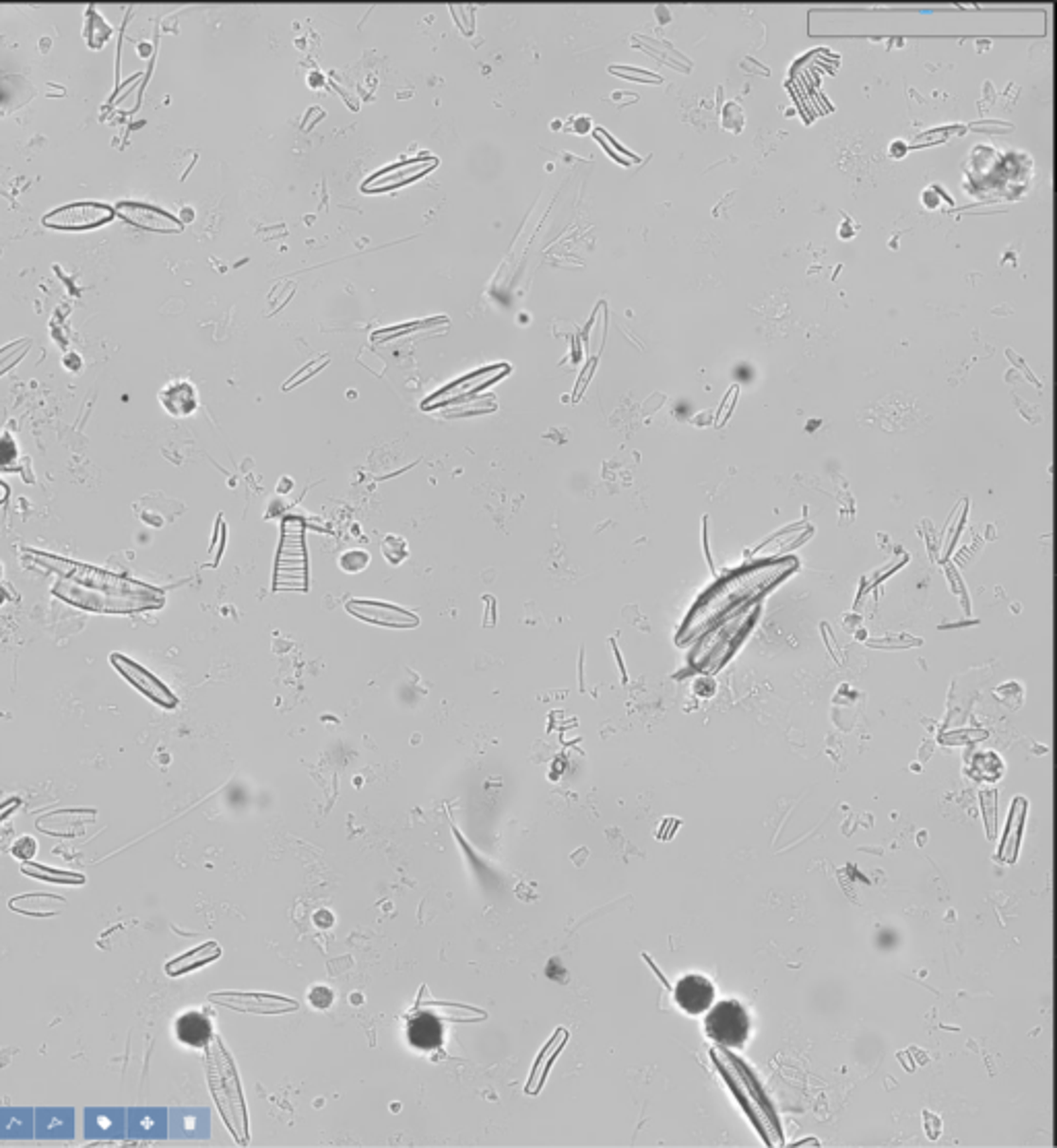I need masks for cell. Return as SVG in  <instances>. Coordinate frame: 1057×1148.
Segmentation results:
<instances>
[{
    "label": "cell",
    "mask_w": 1057,
    "mask_h": 1148,
    "mask_svg": "<svg viewBox=\"0 0 1057 1148\" xmlns=\"http://www.w3.org/2000/svg\"><path fill=\"white\" fill-rule=\"evenodd\" d=\"M116 213L122 220H127L129 223H132L136 227H143V230H153V232H180L182 230V223L178 220H174L172 215H167L166 211H159L155 207H150V204L120 203L116 207Z\"/></svg>",
    "instance_id": "30bf717a"
},
{
    "label": "cell",
    "mask_w": 1057,
    "mask_h": 1148,
    "mask_svg": "<svg viewBox=\"0 0 1057 1148\" xmlns=\"http://www.w3.org/2000/svg\"><path fill=\"white\" fill-rule=\"evenodd\" d=\"M110 662L136 690L141 692V695L151 698L155 704H159V707L174 709L178 704V698L172 695V690H169L166 684H162V681H159L153 674L147 672V669H143L139 663L131 662V659H127L120 653H112Z\"/></svg>",
    "instance_id": "52a82bcc"
},
{
    "label": "cell",
    "mask_w": 1057,
    "mask_h": 1148,
    "mask_svg": "<svg viewBox=\"0 0 1057 1148\" xmlns=\"http://www.w3.org/2000/svg\"><path fill=\"white\" fill-rule=\"evenodd\" d=\"M857 234V225L851 221L849 215H845V223H840L838 227V238H843V240H851Z\"/></svg>",
    "instance_id": "484cf974"
},
{
    "label": "cell",
    "mask_w": 1057,
    "mask_h": 1148,
    "mask_svg": "<svg viewBox=\"0 0 1057 1148\" xmlns=\"http://www.w3.org/2000/svg\"><path fill=\"white\" fill-rule=\"evenodd\" d=\"M209 1002L250 1015H286L300 1008L298 999L263 992H218L209 994Z\"/></svg>",
    "instance_id": "5b68a950"
},
{
    "label": "cell",
    "mask_w": 1057,
    "mask_h": 1148,
    "mask_svg": "<svg viewBox=\"0 0 1057 1148\" xmlns=\"http://www.w3.org/2000/svg\"><path fill=\"white\" fill-rule=\"evenodd\" d=\"M436 166V159H414V162L409 164H399L393 166L389 169H384V172L377 174L372 180H368L366 185H363V190H391L405 185V182H412L417 176H422L426 172H430L432 168Z\"/></svg>",
    "instance_id": "7c38bea8"
},
{
    "label": "cell",
    "mask_w": 1057,
    "mask_h": 1148,
    "mask_svg": "<svg viewBox=\"0 0 1057 1148\" xmlns=\"http://www.w3.org/2000/svg\"><path fill=\"white\" fill-rule=\"evenodd\" d=\"M36 851H38L36 840H33L31 837H21L17 840V843L13 845V851H10V854H13L17 859H26L27 861V859H31L33 856H36Z\"/></svg>",
    "instance_id": "7402d4cb"
},
{
    "label": "cell",
    "mask_w": 1057,
    "mask_h": 1148,
    "mask_svg": "<svg viewBox=\"0 0 1057 1148\" xmlns=\"http://www.w3.org/2000/svg\"><path fill=\"white\" fill-rule=\"evenodd\" d=\"M89 1111L94 1113L96 1118L101 1120V1126L97 1123V1128L87 1130L89 1139H99V1134L101 1136H106V1134H122V1128H118V1123L124 1122L122 1120V1111H108V1109H101V1111L99 1109H89Z\"/></svg>",
    "instance_id": "d6986e66"
},
{
    "label": "cell",
    "mask_w": 1057,
    "mask_h": 1148,
    "mask_svg": "<svg viewBox=\"0 0 1057 1148\" xmlns=\"http://www.w3.org/2000/svg\"><path fill=\"white\" fill-rule=\"evenodd\" d=\"M176 1035L182 1043L190 1045V1048H204L213 1037L211 1022L201 1013H186L176 1022Z\"/></svg>",
    "instance_id": "e0dca14e"
},
{
    "label": "cell",
    "mask_w": 1057,
    "mask_h": 1148,
    "mask_svg": "<svg viewBox=\"0 0 1057 1148\" xmlns=\"http://www.w3.org/2000/svg\"><path fill=\"white\" fill-rule=\"evenodd\" d=\"M789 568L791 562L765 564L727 578L725 583L714 587L713 593H709L700 601L696 611H692V616L686 622V628L681 632V639H690V636L698 634L704 627H709V622L713 624L719 616H723V613H731L735 608L746 604L749 597L760 593V589L775 583Z\"/></svg>",
    "instance_id": "6da1fadb"
},
{
    "label": "cell",
    "mask_w": 1057,
    "mask_h": 1148,
    "mask_svg": "<svg viewBox=\"0 0 1057 1148\" xmlns=\"http://www.w3.org/2000/svg\"><path fill=\"white\" fill-rule=\"evenodd\" d=\"M159 403L174 417H186L197 412L199 395L197 389L186 380H174L159 391Z\"/></svg>",
    "instance_id": "4fadbf2b"
},
{
    "label": "cell",
    "mask_w": 1057,
    "mask_h": 1148,
    "mask_svg": "<svg viewBox=\"0 0 1057 1148\" xmlns=\"http://www.w3.org/2000/svg\"><path fill=\"white\" fill-rule=\"evenodd\" d=\"M7 496H9V490H7V486H5V484H3V482H0V504H3V503H5V500H7Z\"/></svg>",
    "instance_id": "83f0119b"
},
{
    "label": "cell",
    "mask_w": 1057,
    "mask_h": 1148,
    "mask_svg": "<svg viewBox=\"0 0 1057 1148\" xmlns=\"http://www.w3.org/2000/svg\"><path fill=\"white\" fill-rule=\"evenodd\" d=\"M275 587L283 589H306V548H304V525L300 519H288L283 522V541L277 560Z\"/></svg>",
    "instance_id": "3957f363"
},
{
    "label": "cell",
    "mask_w": 1057,
    "mask_h": 1148,
    "mask_svg": "<svg viewBox=\"0 0 1057 1148\" xmlns=\"http://www.w3.org/2000/svg\"><path fill=\"white\" fill-rule=\"evenodd\" d=\"M21 872L26 874V876L38 878L44 882H54V884H83L85 882V876H81V874L45 868V866H38V863H23Z\"/></svg>",
    "instance_id": "ac0fdd59"
},
{
    "label": "cell",
    "mask_w": 1057,
    "mask_h": 1148,
    "mask_svg": "<svg viewBox=\"0 0 1057 1148\" xmlns=\"http://www.w3.org/2000/svg\"><path fill=\"white\" fill-rule=\"evenodd\" d=\"M204 1048H207V1055H204V1064H207V1081H209L211 1095L215 1099V1105H218L227 1130H230L234 1136V1140L238 1144L246 1146L250 1140L248 1109H246L242 1083H240V1076H238L236 1064L220 1037L213 1035Z\"/></svg>",
    "instance_id": "7a4b0ae2"
},
{
    "label": "cell",
    "mask_w": 1057,
    "mask_h": 1148,
    "mask_svg": "<svg viewBox=\"0 0 1057 1148\" xmlns=\"http://www.w3.org/2000/svg\"><path fill=\"white\" fill-rule=\"evenodd\" d=\"M220 957H221V946L218 945V942H204V945L185 952L182 957L169 961L166 964V973L169 977L185 975L190 971H197L213 961H218Z\"/></svg>",
    "instance_id": "2e32d148"
},
{
    "label": "cell",
    "mask_w": 1057,
    "mask_h": 1148,
    "mask_svg": "<svg viewBox=\"0 0 1057 1148\" xmlns=\"http://www.w3.org/2000/svg\"><path fill=\"white\" fill-rule=\"evenodd\" d=\"M889 153H890V157H894V159H903V157L908 153V145H907L905 141H901V139H899V141H892V145H890V151H889Z\"/></svg>",
    "instance_id": "4316f807"
},
{
    "label": "cell",
    "mask_w": 1057,
    "mask_h": 1148,
    "mask_svg": "<svg viewBox=\"0 0 1057 1148\" xmlns=\"http://www.w3.org/2000/svg\"><path fill=\"white\" fill-rule=\"evenodd\" d=\"M609 71L626 77V79H630V81H646L644 77H649V81L659 83V77L653 73H646V71H634V68H609Z\"/></svg>",
    "instance_id": "cb8c5ba5"
},
{
    "label": "cell",
    "mask_w": 1057,
    "mask_h": 1148,
    "mask_svg": "<svg viewBox=\"0 0 1057 1148\" xmlns=\"http://www.w3.org/2000/svg\"><path fill=\"white\" fill-rule=\"evenodd\" d=\"M566 1041H568V1033L564 1029H558V1031L554 1033V1037L543 1045V1050L537 1053L536 1064H533V1070H531L529 1083H527V1088H525L529 1095H537L539 1093L543 1083H545V1078H548V1072H550L552 1064L555 1062V1058H558V1053H560V1050L566 1045Z\"/></svg>",
    "instance_id": "9a60e30c"
},
{
    "label": "cell",
    "mask_w": 1057,
    "mask_h": 1148,
    "mask_svg": "<svg viewBox=\"0 0 1057 1148\" xmlns=\"http://www.w3.org/2000/svg\"><path fill=\"white\" fill-rule=\"evenodd\" d=\"M412 1010H426V1013L434 1015L436 1018H445V1020H457V1022H477V1020H485L487 1015L480 1008L473 1006H465V1004H449V1002H434V999H426V985H422V990H419L417 1002Z\"/></svg>",
    "instance_id": "5bb4252c"
},
{
    "label": "cell",
    "mask_w": 1057,
    "mask_h": 1148,
    "mask_svg": "<svg viewBox=\"0 0 1057 1148\" xmlns=\"http://www.w3.org/2000/svg\"><path fill=\"white\" fill-rule=\"evenodd\" d=\"M707 1013L704 1031L713 1041L725 1045V1048H744L749 1035V1018L740 1002L730 999V1002L713 1004Z\"/></svg>",
    "instance_id": "277c9868"
},
{
    "label": "cell",
    "mask_w": 1057,
    "mask_h": 1148,
    "mask_svg": "<svg viewBox=\"0 0 1057 1148\" xmlns=\"http://www.w3.org/2000/svg\"><path fill=\"white\" fill-rule=\"evenodd\" d=\"M310 1002L314 1008H328L333 1004V992L328 987H314L310 992Z\"/></svg>",
    "instance_id": "603a6c76"
},
{
    "label": "cell",
    "mask_w": 1057,
    "mask_h": 1148,
    "mask_svg": "<svg viewBox=\"0 0 1057 1148\" xmlns=\"http://www.w3.org/2000/svg\"><path fill=\"white\" fill-rule=\"evenodd\" d=\"M347 609L351 613H356L358 618L366 620V622H374L380 624V627H409L414 628L419 624L417 616L414 613H409L401 608L391 606V604H379V601H351L347 604Z\"/></svg>",
    "instance_id": "9c48e42d"
},
{
    "label": "cell",
    "mask_w": 1057,
    "mask_h": 1148,
    "mask_svg": "<svg viewBox=\"0 0 1057 1148\" xmlns=\"http://www.w3.org/2000/svg\"><path fill=\"white\" fill-rule=\"evenodd\" d=\"M407 1039L415 1050L436 1051L442 1045L440 1018L426 1010H412L407 1015Z\"/></svg>",
    "instance_id": "8fae6325"
},
{
    "label": "cell",
    "mask_w": 1057,
    "mask_h": 1148,
    "mask_svg": "<svg viewBox=\"0 0 1057 1148\" xmlns=\"http://www.w3.org/2000/svg\"><path fill=\"white\" fill-rule=\"evenodd\" d=\"M112 218L114 211L106 204L73 203L45 215L44 225L54 227V230H91V227L108 223Z\"/></svg>",
    "instance_id": "8992f818"
},
{
    "label": "cell",
    "mask_w": 1057,
    "mask_h": 1148,
    "mask_svg": "<svg viewBox=\"0 0 1057 1148\" xmlns=\"http://www.w3.org/2000/svg\"><path fill=\"white\" fill-rule=\"evenodd\" d=\"M29 347H31V339H19L0 349V377L13 368L15 363H19L21 358L29 351Z\"/></svg>",
    "instance_id": "ffe728a7"
},
{
    "label": "cell",
    "mask_w": 1057,
    "mask_h": 1148,
    "mask_svg": "<svg viewBox=\"0 0 1057 1148\" xmlns=\"http://www.w3.org/2000/svg\"><path fill=\"white\" fill-rule=\"evenodd\" d=\"M674 998L684 1013L696 1016L714 1004V985L702 975H688L678 981Z\"/></svg>",
    "instance_id": "ba28073f"
},
{
    "label": "cell",
    "mask_w": 1057,
    "mask_h": 1148,
    "mask_svg": "<svg viewBox=\"0 0 1057 1148\" xmlns=\"http://www.w3.org/2000/svg\"><path fill=\"white\" fill-rule=\"evenodd\" d=\"M721 124L725 131L740 134L746 127V114L744 108L737 104V101H727L721 112Z\"/></svg>",
    "instance_id": "44dd1931"
},
{
    "label": "cell",
    "mask_w": 1057,
    "mask_h": 1148,
    "mask_svg": "<svg viewBox=\"0 0 1057 1148\" xmlns=\"http://www.w3.org/2000/svg\"><path fill=\"white\" fill-rule=\"evenodd\" d=\"M922 203L925 204V207H927L929 211H936V209L940 207L942 197H940V195H936V186H931V188L924 190V195H922Z\"/></svg>",
    "instance_id": "d4e9b609"
}]
</instances>
